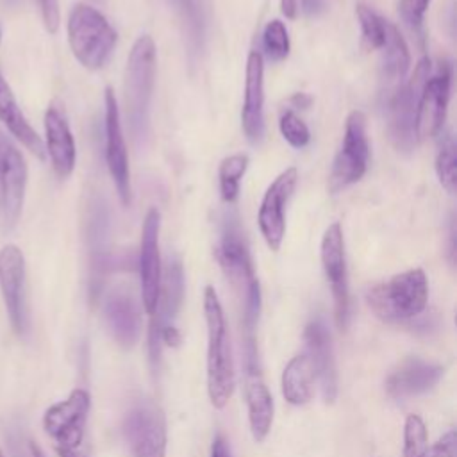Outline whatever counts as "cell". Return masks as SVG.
<instances>
[{
	"instance_id": "cell-1",
	"label": "cell",
	"mask_w": 457,
	"mask_h": 457,
	"mask_svg": "<svg viewBox=\"0 0 457 457\" xmlns=\"http://www.w3.org/2000/svg\"><path fill=\"white\" fill-rule=\"evenodd\" d=\"M214 257L241 298V332H255L261 314V286L253 273L245 234L241 232L236 216H225Z\"/></svg>"
},
{
	"instance_id": "cell-2",
	"label": "cell",
	"mask_w": 457,
	"mask_h": 457,
	"mask_svg": "<svg viewBox=\"0 0 457 457\" xmlns=\"http://www.w3.org/2000/svg\"><path fill=\"white\" fill-rule=\"evenodd\" d=\"M204 316L207 325V393L212 407L223 409L236 386V371L227 321L212 286L204 289Z\"/></svg>"
},
{
	"instance_id": "cell-3",
	"label": "cell",
	"mask_w": 457,
	"mask_h": 457,
	"mask_svg": "<svg viewBox=\"0 0 457 457\" xmlns=\"http://www.w3.org/2000/svg\"><path fill=\"white\" fill-rule=\"evenodd\" d=\"M371 312L386 323L418 318L428 302V280L421 268H412L371 286L366 293Z\"/></svg>"
},
{
	"instance_id": "cell-4",
	"label": "cell",
	"mask_w": 457,
	"mask_h": 457,
	"mask_svg": "<svg viewBox=\"0 0 457 457\" xmlns=\"http://www.w3.org/2000/svg\"><path fill=\"white\" fill-rule=\"evenodd\" d=\"M155 82V43L152 36H139L129 54L125 70V107L129 129L137 145L146 139L150 102Z\"/></svg>"
},
{
	"instance_id": "cell-5",
	"label": "cell",
	"mask_w": 457,
	"mask_h": 457,
	"mask_svg": "<svg viewBox=\"0 0 457 457\" xmlns=\"http://www.w3.org/2000/svg\"><path fill=\"white\" fill-rule=\"evenodd\" d=\"M118 34L107 18L87 4H75L68 16V43L75 59L87 70H100L109 61Z\"/></svg>"
},
{
	"instance_id": "cell-6",
	"label": "cell",
	"mask_w": 457,
	"mask_h": 457,
	"mask_svg": "<svg viewBox=\"0 0 457 457\" xmlns=\"http://www.w3.org/2000/svg\"><path fill=\"white\" fill-rule=\"evenodd\" d=\"M121 432L132 457H166V416L154 400H132L123 414Z\"/></svg>"
},
{
	"instance_id": "cell-7",
	"label": "cell",
	"mask_w": 457,
	"mask_h": 457,
	"mask_svg": "<svg viewBox=\"0 0 457 457\" xmlns=\"http://www.w3.org/2000/svg\"><path fill=\"white\" fill-rule=\"evenodd\" d=\"M432 73L430 59L423 57L414 68V73L407 82L395 89L387 96V130L393 145L400 152H411L416 143V109L421 87Z\"/></svg>"
},
{
	"instance_id": "cell-8",
	"label": "cell",
	"mask_w": 457,
	"mask_h": 457,
	"mask_svg": "<svg viewBox=\"0 0 457 457\" xmlns=\"http://www.w3.org/2000/svg\"><path fill=\"white\" fill-rule=\"evenodd\" d=\"M370 161V143L366 134V116L362 111H352L345 121L343 143L334 157L328 175L330 193H339L348 186L359 182Z\"/></svg>"
},
{
	"instance_id": "cell-9",
	"label": "cell",
	"mask_w": 457,
	"mask_h": 457,
	"mask_svg": "<svg viewBox=\"0 0 457 457\" xmlns=\"http://www.w3.org/2000/svg\"><path fill=\"white\" fill-rule=\"evenodd\" d=\"M243 375H245V398L248 409V423L252 436L257 443L264 441L273 423V398L262 378L259 366V350L255 334H243Z\"/></svg>"
},
{
	"instance_id": "cell-10",
	"label": "cell",
	"mask_w": 457,
	"mask_h": 457,
	"mask_svg": "<svg viewBox=\"0 0 457 457\" xmlns=\"http://www.w3.org/2000/svg\"><path fill=\"white\" fill-rule=\"evenodd\" d=\"M321 266L325 278L330 286L334 298V316L339 328H346L350 321V287H348V271H346V255H345V237L343 228L337 221L330 223L321 237L320 246Z\"/></svg>"
},
{
	"instance_id": "cell-11",
	"label": "cell",
	"mask_w": 457,
	"mask_h": 457,
	"mask_svg": "<svg viewBox=\"0 0 457 457\" xmlns=\"http://www.w3.org/2000/svg\"><path fill=\"white\" fill-rule=\"evenodd\" d=\"M184 300V268L179 257H168L162 275H161V287L157 307L150 314V327H148V355L152 370H157L161 361V330L166 325H171V320L177 316Z\"/></svg>"
},
{
	"instance_id": "cell-12",
	"label": "cell",
	"mask_w": 457,
	"mask_h": 457,
	"mask_svg": "<svg viewBox=\"0 0 457 457\" xmlns=\"http://www.w3.org/2000/svg\"><path fill=\"white\" fill-rule=\"evenodd\" d=\"M91 396L86 389H73L62 402L50 405L43 416L46 434L55 441V448L77 450L84 439Z\"/></svg>"
},
{
	"instance_id": "cell-13",
	"label": "cell",
	"mask_w": 457,
	"mask_h": 457,
	"mask_svg": "<svg viewBox=\"0 0 457 457\" xmlns=\"http://www.w3.org/2000/svg\"><path fill=\"white\" fill-rule=\"evenodd\" d=\"M298 171L296 168H286L280 171L273 182L264 191V196L259 205L257 223L259 230L270 246V250L277 252L286 236V205L296 187Z\"/></svg>"
},
{
	"instance_id": "cell-14",
	"label": "cell",
	"mask_w": 457,
	"mask_h": 457,
	"mask_svg": "<svg viewBox=\"0 0 457 457\" xmlns=\"http://www.w3.org/2000/svg\"><path fill=\"white\" fill-rule=\"evenodd\" d=\"M159 230H161V212L155 207H152L148 209L143 221L139 257H137L141 302L146 314H152L155 311L159 287H161L162 264H161V253H159Z\"/></svg>"
},
{
	"instance_id": "cell-15",
	"label": "cell",
	"mask_w": 457,
	"mask_h": 457,
	"mask_svg": "<svg viewBox=\"0 0 457 457\" xmlns=\"http://www.w3.org/2000/svg\"><path fill=\"white\" fill-rule=\"evenodd\" d=\"M452 86L450 62H439L437 70L425 80L416 109V137L418 141L439 134L446 118V105Z\"/></svg>"
},
{
	"instance_id": "cell-16",
	"label": "cell",
	"mask_w": 457,
	"mask_h": 457,
	"mask_svg": "<svg viewBox=\"0 0 457 457\" xmlns=\"http://www.w3.org/2000/svg\"><path fill=\"white\" fill-rule=\"evenodd\" d=\"M0 291L16 334L29 332V311L25 302V259L16 245L0 250Z\"/></svg>"
},
{
	"instance_id": "cell-17",
	"label": "cell",
	"mask_w": 457,
	"mask_h": 457,
	"mask_svg": "<svg viewBox=\"0 0 457 457\" xmlns=\"http://www.w3.org/2000/svg\"><path fill=\"white\" fill-rule=\"evenodd\" d=\"M105 162L123 205L130 204V171L120 107L112 87H105Z\"/></svg>"
},
{
	"instance_id": "cell-18",
	"label": "cell",
	"mask_w": 457,
	"mask_h": 457,
	"mask_svg": "<svg viewBox=\"0 0 457 457\" xmlns=\"http://www.w3.org/2000/svg\"><path fill=\"white\" fill-rule=\"evenodd\" d=\"M27 187V164L16 145L0 130V191L5 228H12L21 214Z\"/></svg>"
},
{
	"instance_id": "cell-19",
	"label": "cell",
	"mask_w": 457,
	"mask_h": 457,
	"mask_svg": "<svg viewBox=\"0 0 457 457\" xmlns=\"http://www.w3.org/2000/svg\"><path fill=\"white\" fill-rule=\"evenodd\" d=\"M305 355L311 361L314 378L320 380L321 395L327 403H332L337 396V368L334 359L332 336L321 318L311 320L303 330Z\"/></svg>"
},
{
	"instance_id": "cell-20",
	"label": "cell",
	"mask_w": 457,
	"mask_h": 457,
	"mask_svg": "<svg viewBox=\"0 0 457 457\" xmlns=\"http://www.w3.org/2000/svg\"><path fill=\"white\" fill-rule=\"evenodd\" d=\"M45 152L59 179H68L77 162L75 139L59 100H54L45 112Z\"/></svg>"
},
{
	"instance_id": "cell-21",
	"label": "cell",
	"mask_w": 457,
	"mask_h": 457,
	"mask_svg": "<svg viewBox=\"0 0 457 457\" xmlns=\"http://www.w3.org/2000/svg\"><path fill=\"white\" fill-rule=\"evenodd\" d=\"M104 318L112 339L121 348H132L141 336V311L125 287L112 289L104 302Z\"/></svg>"
},
{
	"instance_id": "cell-22",
	"label": "cell",
	"mask_w": 457,
	"mask_h": 457,
	"mask_svg": "<svg viewBox=\"0 0 457 457\" xmlns=\"http://www.w3.org/2000/svg\"><path fill=\"white\" fill-rule=\"evenodd\" d=\"M243 130L250 143H259L264 136V62L262 54L253 50L246 57L245 100L241 109Z\"/></svg>"
},
{
	"instance_id": "cell-23",
	"label": "cell",
	"mask_w": 457,
	"mask_h": 457,
	"mask_svg": "<svg viewBox=\"0 0 457 457\" xmlns=\"http://www.w3.org/2000/svg\"><path fill=\"white\" fill-rule=\"evenodd\" d=\"M445 375V368L420 357L402 361L386 378V393L391 398H409L430 391Z\"/></svg>"
},
{
	"instance_id": "cell-24",
	"label": "cell",
	"mask_w": 457,
	"mask_h": 457,
	"mask_svg": "<svg viewBox=\"0 0 457 457\" xmlns=\"http://www.w3.org/2000/svg\"><path fill=\"white\" fill-rule=\"evenodd\" d=\"M0 121L7 127V130L39 161H45V143L37 136V132L32 129V125L27 121L25 114L21 112L11 86L0 73Z\"/></svg>"
},
{
	"instance_id": "cell-25",
	"label": "cell",
	"mask_w": 457,
	"mask_h": 457,
	"mask_svg": "<svg viewBox=\"0 0 457 457\" xmlns=\"http://www.w3.org/2000/svg\"><path fill=\"white\" fill-rule=\"evenodd\" d=\"M382 50V82L387 96L403 84V79L411 66V54L403 36L398 29L386 20L384 23V43Z\"/></svg>"
},
{
	"instance_id": "cell-26",
	"label": "cell",
	"mask_w": 457,
	"mask_h": 457,
	"mask_svg": "<svg viewBox=\"0 0 457 457\" xmlns=\"http://www.w3.org/2000/svg\"><path fill=\"white\" fill-rule=\"evenodd\" d=\"M314 371L305 353L295 355L282 371V395L291 405H303L312 398Z\"/></svg>"
},
{
	"instance_id": "cell-27",
	"label": "cell",
	"mask_w": 457,
	"mask_h": 457,
	"mask_svg": "<svg viewBox=\"0 0 457 457\" xmlns=\"http://www.w3.org/2000/svg\"><path fill=\"white\" fill-rule=\"evenodd\" d=\"M248 168V155L232 154L220 162L218 179H220V195L225 204H236L239 196V182Z\"/></svg>"
},
{
	"instance_id": "cell-28",
	"label": "cell",
	"mask_w": 457,
	"mask_h": 457,
	"mask_svg": "<svg viewBox=\"0 0 457 457\" xmlns=\"http://www.w3.org/2000/svg\"><path fill=\"white\" fill-rule=\"evenodd\" d=\"M168 4L177 11L184 23V30L187 34V41L191 52L198 54L204 45V14L198 0H168Z\"/></svg>"
},
{
	"instance_id": "cell-29",
	"label": "cell",
	"mask_w": 457,
	"mask_h": 457,
	"mask_svg": "<svg viewBox=\"0 0 457 457\" xmlns=\"http://www.w3.org/2000/svg\"><path fill=\"white\" fill-rule=\"evenodd\" d=\"M436 173L439 184L453 195L457 189V146L452 132H445L439 141V150L436 155Z\"/></svg>"
},
{
	"instance_id": "cell-30",
	"label": "cell",
	"mask_w": 457,
	"mask_h": 457,
	"mask_svg": "<svg viewBox=\"0 0 457 457\" xmlns=\"http://www.w3.org/2000/svg\"><path fill=\"white\" fill-rule=\"evenodd\" d=\"M402 457H428L427 427L418 414H411L405 420Z\"/></svg>"
},
{
	"instance_id": "cell-31",
	"label": "cell",
	"mask_w": 457,
	"mask_h": 457,
	"mask_svg": "<svg viewBox=\"0 0 457 457\" xmlns=\"http://www.w3.org/2000/svg\"><path fill=\"white\" fill-rule=\"evenodd\" d=\"M357 20L361 23V34H362V45L368 50H377L384 43V23L386 20L380 18L370 5L357 4L355 5Z\"/></svg>"
},
{
	"instance_id": "cell-32",
	"label": "cell",
	"mask_w": 457,
	"mask_h": 457,
	"mask_svg": "<svg viewBox=\"0 0 457 457\" xmlns=\"http://www.w3.org/2000/svg\"><path fill=\"white\" fill-rule=\"evenodd\" d=\"M262 48L270 61L278 62L289 55L287 29L280 20H271L262 30Z\"/></svg>"
},
{
	"instance_id": "cell-33",
	"label": "cell",
	"mask_w": 457,
	"mask_h": 457,
	"mask_svg": "<svg viewBox=\"0 0 457 457\" xmlns=\"http://www.w3.org/2000/svg\"><path fill=\"white\" fill-rule=\"evenodd\" d=\"M278 129L282 137L293 146V148H303L309 145L311 141V130L305 125V121L293 111L287 109L282 112L280 120H278Z\"/></svg>"
},
{
	"instance_id": "cell-34",
	"label": "cell",
	"mask_w": 457,
	"mask_h": 457,
	"mask_svg": "<svg viewBox=\"0 0 457 457\" xmlns=\"http://www.w3.org/2000/svg\"><path fill=\"white\" fill-rule=\"evenodd\" d=\"M428 4L430 0H398V14L402 21L420 37Z\"/></svg>"
},
{
	"instance_id": "cell-35",
	"label": "cell",
	"mask_w": 457,
	"mask_h": 457,
	"mask_svg": "<svg viewBox=\"0 0 457 457\" xmlns=\"http://www.w3.org/2000/svg\"><path fill=\"white\" fill-rule=\"evenodd\" d=\"M36 2L41 9V16L46 30L50 34H55L59 29V2L57 0H36Z\"/></svg>"
},
{
	"instance_id": "cell-36",
	"label": "cell",
	"mask_w": 457,
	"mask_h": 457,
	"mask_svg": "<svg viewBox=\"0 0 457 457\" xmlns=\"http://www.w3.org/2000/svg\"><path fill=\"white\" fill-rule=\"evenodd\" d=\"M7 452H9V457H29V453L25 452V446L21 445V436L16 430L9 432L7 436Z\"/></svg>"
},
{
	"instance_id": "cell-37",
	"label": "cell",
	"mask_w": 457,
	"mask_h": 457,
	"mask_svg": "<svg viewBox=\"0 0 457 457\" xmlns=\"http://www.w3.org/2000/svg\"><path fill=\"white\" fill-rule=\"evenodd\" d=\"M211 457H230V446L223 434H216L211 445Z\"/></svg>"
},
{
	"instance_id": "cell-38",
	"label": "cell",
	"mask_w": 457,
	"mask_h": 457,
	"mask_svg": "<svg viewBox=\"0 0 457 457\" xmlns=\"http://www.w3.org/2000/svg\"><path fill=\"white\" fill-rule=\"evenodd\" d=\"M182 341L180 337V332L173 327V325H166L162 330H161V345L164 346H179V343Z\"/></svg>"
},
{
	"instance_id": "cell-39",
	"label": "cell",
	"mask_w": 457,
	"mask_h": 457,
	"mask_svg": "<svg viewBox=\"0 0 457 457\" xmlns=\"http://www.w3.org/2000/svg\"><path fill=\"white\" fill-rule=\"evenodd\" d=\"M298 7H302L305 16H318L325 11V0H300Z\"/></svg>"
},
{
	"instance_id": "cell-40",
	"label": "cell",
	"mask_w": 457,
	"mask_h": 457,
	"mask_svg": "<svg viewBox=\"0 0 457 457\" xmlns=\"http://www.w3.org/2000/svg\"><path fill=\"white\" fill-rule=\"evenodd\" d=\"M298 0H280V12L287 20H295L298 16Z\"/></svg>"
},
{
	"instance_id": "cell-41",
	"label": "cell",
	"mask_w": 457,
	"mask_h": 457,
	"mask_svg": "<svg viewBox=\"0 0 457 457\" xmlns=\"http://www.w3.org/2000/svg\"><path fill=\"white\" fill-rule=\"evenodd\" d=\"M291 102H293V104H296V107L305 109V107H309V105H311L312 98H311L309 95H305V93H296V95L291 98Z\"/></svg>"
},
{
	"instance_id": "cell-42",
	"label": "cell",
	"mask_w": 457,
	"mask_h": 457,
	"mask_svg": "<svg viewBox=\"0 0 457 457\" xmlns=\"http://www.w3.org/2000/svg\"><path fill=\"white\" fill-rule=\"evenodd\" d=\"M59 457H87L86 453L79 452V450H66V448H55Z\"/></svg>"
},
{
	"instance_id": "cell-43",
	"label": "cell",
	"mask_w": 457,
	"mask_h": 457,
	"mask_svg": "<svg viewBox=\"0 0 457 457\" xmlns=\"http://www.w3.org/2000/svg\"><path fill=\"white\" fill-rule=\"evenodd\" d=\"M29 453H30V457H46V455L43 453V450H41L34 441L29 443Z\"/></svg>"
},
{
	"instance_id": "cell-44",
	"label": "cell",
	"mask_w": 457,
	"mask_h": 457,
	"mask_svg": "<svg viewBox=\"0 0 457 457\" xmlns=\"http://www.w3.org/2000/svg\"><path fill=\"white\" fill-rule=\"evenodd\" d=\"M91 2H95V4H98V5H105L107 0H91Z\"/></svg>"
},
{
	"instance_id": "cell-45",
	"label": "cell",
	"mask_w": 457,
	"mask_h": 457,
	"mask_svg": "<svg viewBox=\"0 0 457 457\" xmlns=\"http://www.w3.org/2000/svg\"><path fill=\"white\" fill-rule=\"evenodd\" d=\"M0 457H4V453H2V452H0Z\"/></svg>"
},
{
	"instance_id": "cell-46",
	"label": "cell",
	"mask_w": 457,
	"mask_h": 457,
	"mask_svg": "<svg viewBox=\"0 0 457 457\" xmlns=\"http://www.w3.org/2000/svg\"><path fill=\"white\" fill-rule=\"evenodd\" d=\"M0 39H2V32H0Z\"/></svg>"
}]
</instances>
